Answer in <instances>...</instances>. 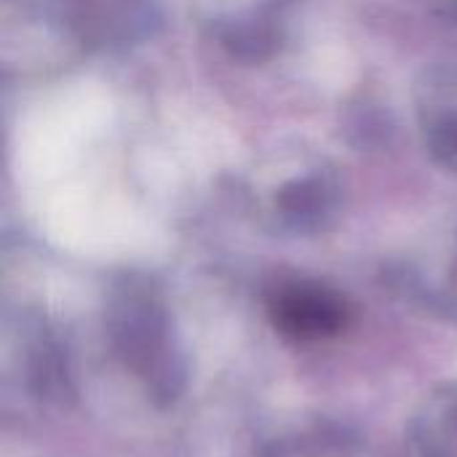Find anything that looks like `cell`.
<instances>
[{
    "label": "cell",
    "mask_w": 457,
    "mask_h": 457,
    "mask_svg": "<svg viewBox=\"0 0 457 457\" xmlns=\"http://www.w3.org/2000/svg\"><path fill=\"white\" fill-rule=\"evenodd\" d=\"M59 24L91 51H123L161 24V0H51Z\"/></svg>",
    "instance_id": "1"
},
{
    "label": "cell",
    "mask_w": 457,
    "mask_h": 457,
    "mask_svg": "<svg viewBox=\"0 0 457 457\" xmlns=\"http://www.w3.org/2000/svg\"><path fill=\"white\" fill-rule=\"evenodd\" d=\"M273 324L292 340H321L337 335L348 321L345 300L316 281H289L270 295Z\"/></svg>",
    "instance_id": "2"
},
{
    "label": "cell",
    "mask_w": 457,
    "mask_h": 457,
    "mask_svg": "<svg viewBox=\"0 0 457 457\" xmlns=\"http://www.w3.org/2000/svg\"><path fill=\"white\" fill-rule=\"evenodd\" d=\"M343 209L340 177L327 169H308L287 179L273 198L276 220L292 233H321L327 230Z\"/></svg>",
    "instance_id": "3"
},
{
    "label": "cell",
    "mask_w": 457,
    "mask_h": 457,
    "mask_svg": "<svg viewBox=\"0 0 457 457\" xmlns=\"http://www.w3.org/2000/svg\"><path fill=\"white\" fill-rule=\"evenodd\" d=\"M284 0H262L260 5L222 13L212 21V35L236 62L265 64L287 40Z\"/></svg>",
    "instance_id": "4"
},
{
    "label": "cell",
    "mask_w": 457,
    "mask_h": 457,
    "mask_svg": "<svg viewBox=\"0 0 457 457\" xmlns=\"http://www.w3.org/2000/svg\"><path fill=\"white\" fill-rule=\"evenodd\" d=\"M423 142L434 163L457 177V104H431L423 112Z\"/></svg>",
    "instance_id": "5"
}]
</instances>
